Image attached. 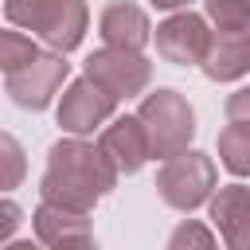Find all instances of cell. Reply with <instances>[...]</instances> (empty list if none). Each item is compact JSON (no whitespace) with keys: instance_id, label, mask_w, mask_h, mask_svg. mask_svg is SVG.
Wrapping results in <instances>:
<instances>
[{"instance_id":"1","label":"cell","mask_w":250,"mask_h":250,"mask_svg":"<svg viewBox=\"0 0 250 250\" xmlns=\"http://www.w3.org/2000/svg\"><path fill=\"white\" fill-rule=\"evenodd\" d=\"M117 180L121 176L102 156L98 141L66 133L47 148V164H43V176H39V199L62 203V207H74V211H94L117 188Z\"/></svg>"},{"instance_id":"2","label":"cell","mask_w":250,"mask_h":250,"mask_svg":"<svg viewBox=\"0 0 250 250\" xmlns=\"http://www.w3.org/2000/svg\"><path fill=\"white\" fill-rule=\"evenodd\" d=\"M4 20L8 27L35 35L47 51L70 55L86 39L90 4L86 0H4Z\"/></svg>"},{"instance_id":"3","label":"cell","mask_w":250,"mask_h":250,"mask_svg":"<svg viewBox=\"0 0 250 250\" xmlns=\"http://www.w3.org/2000/svg\"><path fill=\"white\" fill-rule=\"evenodd\" d=\"M137 121L148 141V160H168L191 148L195 141V109L188 94H180L176 86H156V90L148 86L137 105Z\"/></svg>"},{"instance_id":"4","label":"cell","mask_w":250,"mask_h":250,"mask_svg":"<svg viewBox=\"0 0 250 250\" xmlns=\"http://www.w3.org/2000/svg\"><path fill=\"white\" fill-rule=\"evenodd\" d=\"M156 195L164 207L180 211V215H191L199 207H207L211 191L219 188V168H215V156L199 152V148H184L168 160H160L156 168Z\"/></svg>"},{"instance_id":"5","label":"cell","mask_w":250,"mask_h":250,"mask_svg":"<svg viewBox=\"0 0 250 250\" xmlns=\"http://www.w3.org/2000/svg\"><path fill=\"white\" fill-rule=\"evenodd\" d=\"M70 78V62L59 51H39L31 62H23L20 70L4 74V94L12 98V105L27 109V113H43L59 102L62 86Z\"/></svg>"},{"instance_id":"6","label":"cell","mask_w":250,"mask_h":250,"mask_svg":"<svg viewBox=\"0 0 250 250\" xmlns=\"http://www.w3.org/2000/svg\"><path fill=\"white\" fill-rule=\"evenodd\" d=\"M82 74L94 78L109 98L129 102L141 98L152 86V59L145 51H125V47H98L86 55Z\"/></svg>"},{"instance_id":"7","label":"cell","mask_w":250,"mask_h":250,"mask_svg":"<svg viewBox=\"0 0 250 250\" xmlns=\"http://www.w3.org/2000/svg\"><path fill=\"white\" fill-rule=\"evenodd\" d=\"M117 98H109L94 78L78 74V78H66L59 102H55V121L62 133L70 137H94L113 113H117Z\"/></svg>"},{"instance_id":"8","label":"cell","mask_w":250,"mask_h":250,"mask_svg":"<svg viewBox=\"0 0 250 250\" xmlns=\"http://www.w3.org/2000/svg\"><path fill=\"white\" fill-rule=\"evenodd\" d=\"M152 43H156V55L172 66H199L203 55H207V43H211V23L203 12H191V8H180V12H168L156 27H152Z\"/></svg>"},{"instance_id":"9","label":"cell","mask_w":250,"mask_h":250,"mask_svg":"<svg viewBox=\"0 0 250 250\" xmlns=\"http://www.w3.org/2000/svg\"><path fill=\"white\" fill-rule=\"evenodd\" d=\"M207 219L223 250H250V184H219L207 199Z\"/></svg>"},{"instance_id":"10","label":"cell","mask_w":250,"mask_h":250,"mask_svg":"<svg viewBox=\"0 0 250 250\" xmlns=\"http://www.w3.org/2000/svg\"><path fill=\"white\" fill-rule=\"evenodd\" d=\"M98 148L117 176H137L148 164V141H145L137 113H113L98 129Z\"/></svg>"},{"instance_id":"11","label":"cell","mask_w":250,"mask_h":250,"mask_svg":"<svg viewBox=\"0 0 250 250\" xmlns=\"http://www.w3.org/2000/svg\"><path fill=\"white\" fill-rule=\"evenodd\" d=\"M98 35L102 47H125V51H145L152 43V20L141 4L133 0H109L98 12Z\"/></svg>"},{"instance_id":"12","label":"cell","mask_w":250,"mask_h":250,"mask_svg":"<svg viewBox=\"0 0 250 250\" xmlns=\"http://www.w3.org/2000/svg\"><path fill=\"white\" fill-rule=\"evenodd\" d=\"M199 70L211 82H242L250 74V31H215Z\"/></svg>"},{"instance_id":"13","label":"cell","mask_w":250,"mask_h":250,"mask_svg":"<svg viewBox=\"0 0 250 250\" xmlns=\"http://www.w3.org/2000/svg\"><path fill=\"white\" fill-rule=\"evenodd\" d=\"M94 211H74V207H62V203H47L39 199V207L31 211V230H35V242L39 246H59V242H70V238H82V234H94Z\"/></svg>"},{"instance_id":"14","label":"cell","mask_w":250,"mask_h":250,"mask_svg":"<svg viewBox=\"0 0 250 250\" xmlns=\"http://www.w3.org/2000/svg\"><path fill=\"white\" fill-rule=\"evenodd\" d=\"M219 164L234 180H250V121H227L219 129Z\"/></svg>"},{"instance_id":"15","label":"cell","mask_w":250,"mask_h":250,"mask_svg":"<svg viewBox=\"0 0 250 250\" xmlns=\"http://www.w3.org/2000/svg\"><path fill=\"white\" fill-rule=\"evenodd\" d=\"M39 55V39L20 31V27H0V74L20 70L23 62H31Z\"/></svg>"},{"instance_id":"16","label":"cell","mask_w":250,"mask_h":250,"mask_svg":"<svg viewBox=\"0 0 250 250\" xmlns=\"http://www.w3.org/2000/svg\"><path fill=\"white\" fill-rule=\"evenodd\" d=\"M164 250H223V242L211 230V223H203V219H180L172 227Z\"/></svg>"},{"instance_id":"17","label":"cell","mask_w":250,"mask_h":250,"mask_svg":"<svg viewBox=\"0 0 250 250\" xmlns=\"http://www.w3.org/2000/svg\"><path fill=\"white\" fill-rule=\"evenodd\" d=\"M203 16L215 31H250V0H203Z\"/></svg>"},{"instance_id":"18","label":"cell","mask_w":250,"mask_h":250,"mask_svg":"<svg viewBox=\"0 0 250 250\" xmlns=\"http://www.w3.org/2000/svg\"><path fill=\"white\" fill-rule=\"evenodd\" d=\"M23 180H27V152L12 133L0 129V195L20 188Z\"/></svg>"},{"instance_id":"19","label":"cell","mask_w":250,"mask_h":250,"mask_svg":"<svg viewBox=\"0 0 250 250\" xmlns=\"http://www.w3.org/2000/svg\"><path fill=\"white\" fill-rule=\"evenodd\" d=\"M20 227H23V207H20L16 199H4V195H0V246L12 242Z\"/></svg>"},{"instance_id":"20","label":"cell","mask_w":250,"mask_h":250,"mask_svg":"<svg viewBox=\"0 0 250 250\" xmlns=\"http://www.w3.org/2000/svg\"><path fill=\"white\" fill-rule=\"evenodd\" d=\"M223 113H227V121H250V82L238 86L234 94H227Z\"/></svg>"},{"instance_id":"21","label":"cell","mask_w":250,"mask_h":250,"mask_svg":"<svg viewBox=\"0 0 250 250\" xmlns=\"http://www.w3.org/2000/svg\"><path fill=\"white\" fill-rule=\"evenodd\" d=\"M47 250H102L94 234H82V238H70V242H59V246H47Z\"/></svg>"},{"instance_id":"22","label":"cell","mask_w":250,"mask_h":250,"mask_svg":"<svg viewBox=\"0 0 250 250\" xmlns=\"http://www.w3.org/2000/svg\"><path fill=\"white\" fill-rule=\"evenodd\" d=\"M148 8H156V12H180V8H191V0H148Z\"/></svg>"},{"instance_id":"23","label":"cell","mask_w":250,"mask_h":250,"mask_svg":"<svg viewBox=\"0 0 250 250\" xmlns=\"http://www.w3.org/2000/svg\"><path fill=\"white\" fill-rule=\"evenodd\" d=\"M0 250H47V246H39L35 238H12V242H4Z\"/></svg>"}]
</instances>
